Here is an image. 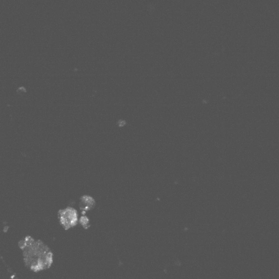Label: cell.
Returning a JSON list of instances; mask_svg holds the SVG:
<instances>
[{
	"label": "cell",
	"mask_w": 279,
	"mask_h": 279,
	"mask_svg": "<svg viewBox=\"0 0 279 279\" xmlns=\"http://www.w3.org/2000/svg\"><path fill=\"white\" fill-rule=\"evenodd\" d=\"M24 263L31 271L37 273L49 268L53 261V254L40 240L25 237L19 242Z\"/></svg>",
	"instance_id": "6da1fadb"
},
{
	"label": "cell",
	"mask_w": 279,
	"mask_h": 279,
	"mask_svg": "<svg viewBox=\"0 0 279 279\" xmlns=\"http://www.w3.org/2000/svg\"><path fill=\"white\" fill-rule=\"evenodd\" d=\"M59 220L61 225L65 230L77 225L78 221V214L75 209L68 207L60 210L58 213Z\"/></svg>",
	"instance_id": "7a4b0ae2"
},
{
	"label": "cell",
	"mask_w": 279,
	"mask_h": 279,
	"mask_svg": "<svg viewBox=\"0 0 279 279\" xmlns=\"http://www.w3.org/2000/svg\"><path fill=\"white\" fill-rule=\"evenodd\" d=\"M80 209L83 213H86L87 211L93 208L95 205V201L94 199L88 195H84L81 198L80 200Z\"/></svg>",
	"instance_id": "3957f363"
},
{
	"label": "cell",
	"mask_w": 279,
	"mask_h": 279,
	"mask_svg": "<svg viewBox=\"0 0 279 279\" xmlns=\"http://www.w3.org/2000/svg\"><path fill=\"white\" fill-rule=\"evenodd\" d=\"M80 223L81 225L86 228L89 226V220L87 217H85V216H83L81 217L80 219Z\"/></svg>",
	"instance_id": "277c9868"
},
{
	"label": "cell",
	"mask_w": 279,
	"mask_h": 279,
	"mask_svg": "<svg viewBox=\"0 0 279 279\" xmlns=\"http://www.w3.org/2000/svg\"><path fill=\"white\" fill-rule=\"evenodd\" d=\"M17 279V278H13L12 279Z\"/></svg>",
	"instance_id": "5b68a950"
}]
</instances>
